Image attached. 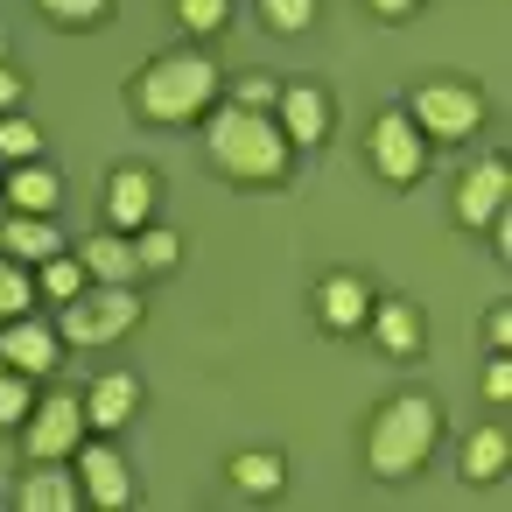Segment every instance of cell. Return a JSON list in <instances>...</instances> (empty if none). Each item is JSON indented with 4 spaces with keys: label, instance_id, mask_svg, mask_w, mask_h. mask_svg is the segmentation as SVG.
I'll list each match as a JSON object with an SVG mask.
<instances>
[{
    "label": "cell",
    "instance_id": "obj_7",
    "mask_svg": "<svg viewBox=\"0 0 512 512\" xmlns=\"http://www.w3.org/2000/svg\"><path fill=\"white\" fill-rule=\"evenodd\" d=\"M428 134L407 120V106H386L379 120H372V134H365V155H372V169H379V183H421L428 176Z\"/></svg>",
    "mask_w": 512,
    "mask_h": 512
},
{
    "label": "cell",
    "instance_id": "obj_12",
    "mask_svg": "<svg viewBox=\"0 0 512 512\" xmlns=\"http://www.w3.org/2000/svg\"><path fill=\"white\" fill-rule=\"evenodd\" d=\"M274 127L288 134V148H323L330 141V92L323 85H281V99H274Z\"/></svg>",
    "mask_w": 512,
    "mask_h": 512
},
{
    "label": "cell",
    "instance_id": "obj_10",
    "mask_svg": "<svg viewBox=\"0 0 512 512\" xmlns=\"http://www.w3.org/2000/svg\"><path fill=\"white\" fill-rule=\"evenodd\" d=\"M365 316H372V281L358 267H330L316 281V323L330 337H351V330H365Z\"/></svg>",
    "mask_w": 512,
    "mask_h": 512
},
{
    "label": "cell",
    "instance_id": "obj_24",
    "mask_svg": "<svg viewBox=\"0 0 512 512\" xmlns=\"http://www.w3.org/2000/svg\"><path fill=\"white\" fill-rule=\"evenodd\" d=\"M43 155V127L15 106V113H0V162H36Z\"/></svg>",
    "mask_w": 512,
    "mask_h": 512
},
{
    "label": "cell",
    "instance_id": "obj_33",
    "mask_svg": "<svg viewBox=\"0 0 512 512\" xmlns=\"http://www.w3.org/2000/svg\"><path fill=\"white\" fill-rule=\"evenodd\" d=\"M484 337H491V351H512V309H491Z\"/></svg>",
    "mask_w": 512,
    "mask_h": 512
},
{
    "label": "cell",
    "instance_id": "obj_17",
    "mask_svg": "<svg viewBox=\"0 0 512 512\" xmlns=\"http://www.w3.org/2000/svg\"><path fill=\"white\" fill-rule=\"evenodd\" d=\"M134 414H141V379H134V372H99L92 393H85V421L113 435V428H127Z\"/></svg>",
    "mask_w": 512,
    "mask_h": 512
},
{
    "label": "cell",
    "instance_id": "obj_19",
    "mask_svg": "<svg viewBox=\"0 0 512 512\" xmlns=\"http://www.w3.org/2000/svg\"><path fill=\"white\" fill-rule=\"evenodd\" d=\"M78 470H57V463H36V470H22V491H15V505L22 512H78Z\"/></svg>",
    "mask_w": 512,
    "mask_h": 512
},
{
    "label": "cell",
    "instance_id": "obj_34",
    "mask_svg": "<svg viewBox=\"0 0 512 512\" xmlns=\"http://www.w3.org/2000/svg\"><path fill=\"white\" fill-rule=\"evenodd\" d=\"M365 8H372L379 22H407V15L421 8V0H365Z\"/></svg>",
    "mask_w": 512,
    "mask_h": 512
},
{
    "label": "cell",
    "instance_id": "obj_16",
    "mask_svg": "<svg viewBox=\"0 0 512 512\" xmlns=\"http://www.w3.org/2000/svg\"><path fill=\"white\" fill-rule=\"evenodd\" d=\"M505 463H512V428H505V421L470 428V435H463V449H456L463 484H498V477H505Z\"/></svg>",
    "mask_w": 512,
    "mask_h": 512
},
{
    "label": "cell",
    "instance_id": "obj_11",
    "mask_svg": "<svg viewBox=\"0 0 512 512\" xmlns=\"http://www.w3.org/2000/svg\"><path fill=\"white\" fill-rule=\"evenodd\" d=\"M57 351H64V337H57V323H43L36 309H22V316L0 323V358H8L15 372H29V379H50V372H57Z\"/></svg>",
    "mask_w": 512,
    "mask_h": 512
},
{
    "label": "cell",
    "instance_id": "obj_26",
    "mask_svg": "<svg viewBox=\"0 0 512 512\" xmlns=\"http://www.w3.org/2000/svg\"><path fill=\"white\" fill-rule=\"evenodd\" d=\"M176 22H183L197 43H211V36L232 22V0H176Z\"/></svg>",
    "mask_w": 512,
    "mask_h": 512
},
{
    "label": "cell",
    "instance_id": "obj_22",
    "mask_svg": "<svg viewBox=\"0 0 512 512\" xmlns=\"http://www.w3.org/2000/svg\"><path fill=\"white\" fill-rule=\"evenodd\" d=\"M134 260H141V274H169L176 260H183V232H169V225H141L134 232Z\"/></svg>",
    "mask_w": 512,
    "mask_h": 512
},
{
    "label": "cell",
    "instance_id": "obj_8",
    "mask_svg": "<svg viewBox=\"0 0 512 512\" xmlns=\"http://www.w3.org/2000/svg\"><path fill=\"white\" fill-rule=\"evenodd\" d=\"M71 463H78V491H85L99 512L134 505V463H127L113 442H78V449H71Z\"/></svg>",
    "mask_w": 512,
    "mask_h": 512
},
{
    "label": "cell",
    "instance_id": "obj_20",
    "mask_svg": "<svg viewBox=\"0 0 512 512\" xmlns=\"http://www.w3.org/2000/svg\"><path fill=\"white\" fill-rule=\"evenodd\" d=\"M0 246H8V260H22V267H43L50 253H64V232H57L50 218L8 211V218H0Z\"/></svg>",
    "mask_w": 512,
    "mask_h": 512
},
{
    "label": "cell",
    "instance_id": "obj_32",
    "mask_svg": "<svg viewBox=\"0 0 512 512\" xmlns=\"http://www.w3.org/2000/svg\"><path fill=\"white\" fill-rule=\"evenodd\" d=\"M22 99H29V78H22V71H15L8 57H0V113H15Z\"/></svg>",
    "mask_w": 512,
    "mask_h": 512
},
{
    "label": "cell",
    "instance_id": "obj_14",
    "mask_svg": "<svg viewBox=\"0 0 512 512\" xmlns=\"http://www.w3.org/2000/svg\"><path fill=\"white\" fill-rule=\"evenodd\" d=\"M365 330H372V344H379L386 358H421V344H428V323H421V309H414L407 295H372Z\"/></svg>",
    "mask_w": 512,
    "mask_h": 512
},
{
    "label": "cell",
    "instance_id": "obj_27",
    "mask_svg": "<svg viewBox=\"0 0 512 512\" xmlns=\"http://www.w3.org/2000/svg\"><path fill=\"white\" fill-rule=\"evenodd\" d=\"M36 8L57 22V29H99L113 15V0H36Z\"/></svg>",
    "mask_w": 512,
    "mask_h": 512
},
{
    "label": "cell",
    "instance_id": "obj_9",
    "mask_svg": "<svg viewBox=\"0 0 512 512\" xmlns=\"http://www.w3.org/2000/svg\"><path fill=\"white\" fill-rule=\"evenodd\" d=\"M505 183H512V169H505V155H484L477 169H463L456 176V197H449V218L463 225V232H484L498 211H505Z\"/></svg>",
    "mask_w": 512,
    "mask_h": 512
},
{
    "label": "cell",
    "instance_id": "obj_1",
    "mask_svg": "<svg viewBox=\"0 0 512 512\" xmlns=\"http://www.w3.org/2000/svg\"><path fill=\"white\" fill-rule=\"evenodd\" d=\"M204 155H211V169H218L225 183H239V190H267V183H281L288 162H295V148H288V134L274 127V113H253V106H232V99L204 113Z\"/></svg>",
    "mask_w": 512,
    "mask_h": 512
},
{
    "label": "cell",
    "instance_id": "obj_15",
    "mask_svg": "<svg viewBox=\"0 0 512 512\" xmlns=\"http://www.w3.org/2000/svg\"><path fill=\"white\" fill-rule=\"evenodd\" d=\"M0 197H8V211L50 218V211H57V197H64V183H57V169L36 155V162H8V176H0Z\"/></svg>",
    "mask_w": 512,
    "mask_h": 512
},
{
    "label": "cell",
    "instance_id": "obj_31",
    "mask_svg": "<svg viewBox=\"0 0 512 512\" xmlns=\"http://www.w3.org/2000/svg\"><path fill=\"white\" fill-rule=\"evenodd\" d=\"M484 400H491V407H505V400H512V365H505V351L484 365Z\"/></svg>",
    "mask_w": 512,
    "mask_h": 512
},
{
    "label": "cell",
    "instance_id": "obj_13",
    "mask_svg": "<svg viewBox=\"0 0 512 512\" xmlns=\"http://www.w3.org/2000/svg\"><path fill=\"white\" fill-rule=\"evenodd\" d=\"M155 197H162L155 169H141V162H120V169L106 176V225H113V232H141V225L155 218Z\"/></svg>",
    "mask_w": 512,
    "mask_h": 512
},
{
    "label": "cell",
    "instance_id": "obj_3",
    "mask_svg": "<svg viewBox=\"0 0 512 512\" xmlns=\"http://www.w3.org/2000/svg\"><path fill=\"white\" fill-rule=\"evenodd\" d=\"M435 442H442V407L428 393H393V400H379V414L365 428V470L379 484H400L435 456Z\"/></svg>",
    "mask_w": 512,
    "mask_h": 512
},
{
    "label": "cell",
    "instance_id": "obj_28",
    "mask_svg": "<svg viewBox=\"0 0 512 512\" xmlns=\"http://www.w3.org/2000/svg\"><path fill=\"white\" fill-rule=\"evenodd\" d=\"M29 302H36V274H29L22 260H0V323L22 316Z\"/></svg>",
    "mask_w": 512,
    "mask_h": 512
},
{
    "label": "cell",
    "instance_id": "obj_29",
    "mask_svg": "<svg viewBox=\"0 0 512 512\" xmlns=\"http://www.w3.org/2000/svg\"><path fill=\"white\" fill-rule=\"evenodd\" d=\"M260 22H267L274 36H302V29L316 22V0H260Z\"/></svg>",
    "mask_w": 512,
    "mask_h": 512
},
{
    "label": "cell",
    "instance_id": "obj_25",
    "mask_svg": "<svg viewBox=\"0 0 512 512\" xmlns=\"http://www.w3.org/2000/svg\"><path fill=\"white\" fill-rule=\"evenodd\" d=\"M29 400H36V379H29V372H15L8 358H0V428H22Z\"/></svg>",
    "mask_w": 512,
    "mask_h": 512
},
{
    "label": "cell",
    "instance_id": "obj_2",
    "mask_svg": "<svg viewBox=\"0 0 512 512\" xmlns=\"http://www.w3.org/2000/svg\"><path fill=\"white\" fill-rule=\"evenodd\" d=\"M218 92H225V71L204 50H162V57H148L134 71L127 106L141 120H155V127H190V120H204L218 106Z\"/></svg>",
    "mask_w": 512,
    "mask_h": 512
},
{
    "label": "cell",
    "instance_id": "obj_21",
    "mask_svg": "<svg viewBox=\"0 0 512 512\" xmlns=\"http://www.w3.org/2000/svg\"><path fill=\"white\" fill-rule=\"evenodd\" d=\"M225 477H232L239 498H274V491L288 484V463H281L274 449H239V456L225 463Z\"/></svg>",
    "mask_w": 512,
    "mask_h": 512
},
{
    "label": "cell",
    "instance_id": "obj_30",
    "mask_svg": "<svg viewBox=\"0 0 512 512\" xmlns=\"http://www.w3.org/2000/svg\"><path fill=\"white\" fill-rule=\"evenodd\" d=\"M274 99H281V85H274V78H239V85H232V106H253V113H274Z\"/></svg>",
    "mask_w": 512,
    "mask_h": 512
},
{
    "label": "cell",
    "instance_id": "obj_4",
    "mask_svg": "<svg viewBox=\"0 0 512 512\" xmlns=\"http://www.w3.org/2000/svg\"><path fill=\"white\" fill-rule=\"evenodd\" d=\"M148 302L134 295V281H85L71 302H57V337L78 344V351H99L127 330H141Z\"/></svg>",
    "mask_w": 512,
    "mask_h": 512
},
{
    "label": "cell",
    "instance_id": "obj_6",
    "mask_svg": "<svg viewBox=\"0 0 512 512\" xmlns=\"http://www.w3.org/2000/svg\"><path fill=\"white\" fill-rule=\"evenodd\" d=\"M85 400L78 393H36L29 400V414H22V456L29 463H71V449L85 442Z\"/></svg>",
    "mask_w": 512,
    "mask_h": 512
},
{
    "label": "cell",
    "instance_id": "obj_35",
    "mask_svg": "<svg viewBox=\"0 0 512 512\" xmlns=\"http://www.w3.org/2000/svg\"><path fill=\"white\" fill-rule=\"evenodd\" d=\"M0 57H8V29H0Z\"/></svg>",
    "mask_w": 512,
    "mask_h": 512
},
{
    "label": "cell",
    "instance_id": "obj_18",
    "mask_svg": "<svg viewBox=\"0 0 512 512\" xmlns=\"http://www.w3.org/2000/svg\"><path fill=\"white\" fill-rule=\"evenodd\" d=\"M78 260H85V281H141V260H134V232H92L78 239Z\"/></svg>",
    "mask_w": 512,
    "mask_h": 512
},
{
    "label": "cell",
    "instance_id": "obj_5",
    "mask_svg": "<svg viewBox=\"0 0 512 512\" xmlns=\"http://www.w3.org/2000/svg\"><path fill=\"white\" fill-rule=\"evenodd\" d=\"M407 120L428 134V141H470L484 127V92L470 78H421L407 92Z\"/></svg>",
    "mask_w": 512,
    "mask_h": 512
},
{
    "label": "cell",
    "instance_id": "obj_23",
    "mask_svg": "<svg viewBox=\"0 0 512 512\" xmlns=\"http://www.w3.org/2000/svg\"><path fill=\"white\" fill-rule=\"evenodd\" d=\"M78 288H85V260H78L71 246H64V253H50V260L36 267V295H43V302H71Z\"/></svg>",
    "mask_w": 512,
    "mask_h": 512
}]
</instances>
